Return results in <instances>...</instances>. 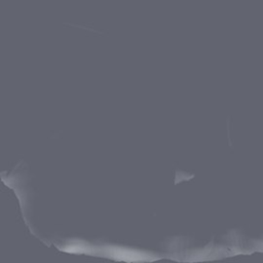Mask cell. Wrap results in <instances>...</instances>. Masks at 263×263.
Instances as JSON below:
<instances>
[]
</instances>
